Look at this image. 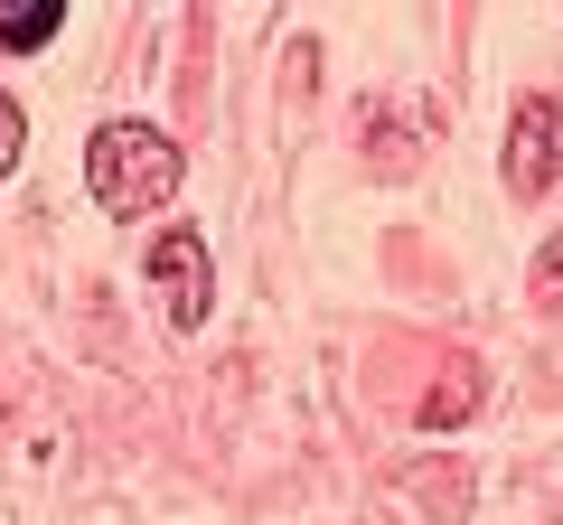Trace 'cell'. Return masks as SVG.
I'll return each instance as SVG.
<instances>
[{
	"mask_svg": "<svg viewBox=\"0 0 563 525\" xmlns=\"http://www.w3.org/2000/svg\"><path fill=\"white\" fill-rule=\"evenodd\" d=\"M179 179H188V160L161 122H103L85 142V188H95L103 216H161L179 198Z\"/></svg>",
	"mask_w": 563,
	"mask_h": 525,
	"instance_id": "1",
	"label": "cell"
},
{
	"mask_svg": "<svg viewBox=\"0 0 563 525\" xmlns=\"http://www.w3.org/2000/svg\"><path fill=\"white\" fill-rule=\"evenodd\" d=\"M151 291H161V320L179 328V338H198V328H207V301H217V272H207V244L188 235V225L151 235Z\"/></svg>",
	"mask_w": 563,
	"mask_h": 525,
	"instance_id": "2",
	"label": "cell"
},
{
	"mask_svg": "<svg viewBox=\"0 0 563 525\" xmlns=\"http://www.w3.org/2000/svg\"><path fill=\"white\" fill-rule=\"evenodd\" d=\"M554 179H563V103L526 94L507 113V198H544Z\"/></svg>",
	"mask_w": 563,
	"mask_h": 525,
	"instance_id": "3",
	"label": "cell"
},
{
	"mask_svg": "<svg viewBox=\"0 0 563 525\" xmlns=\"http://www.w3.org/2000/svg\"><path fill=\"white\" fill-rule=\"evenodd\" d=\"M57 0H10L0 10V57H38V47H57Z\"/></svg>",
	"mask_w": 563,
	"mask_h": 525,
	"instance_id": "4",
	"label": "cell"
},
{
	"mask_svg": "<svg viewBox=\"0 0 563 525\" xmlns=\"http://www.w3.org/2000/svg\"><path fill=\"white\" fill-rule=\"evenodd\" d=\"M479 413V366H451V384L422 404V432H451V423H470Z\"/></svg>",
	"mask_w": 563,
	"mask_h": 525,
	"instance_id": "5",
	"label": "cell"
},
{
	"mask_svg": "<svg viewBox=\"0 0 563 525\" xmlns=\"http://www.w3.org/2000/svg\"><path fill=\"white\" fill-rule=\"evenodd\" d=\"M20 150H29V113H20V94H0V179L20 169Z\"/></svg>",
	"mask_w": 563,
	"mask_h": 525,
	"instance_id": "6",
	"label": "cell"
},
{
	"mask_svg": "<svg viewBox=\"0 0 563 525\" xmlns=\"http://www.w3.org/2000/svg\"><path fill=\"white\" fill-rule=\"evenodd\" d=\"M536 291H563V235L544 244V262H536Z\"/></svg>",
	"mask_w": 563,
	"mask_h": 525,
	"instance_id": "7",
	"label": "cell"
}]
</instances>
